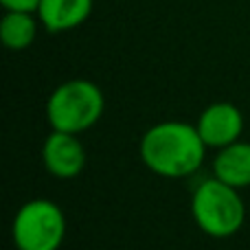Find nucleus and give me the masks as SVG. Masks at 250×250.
I'll list each match as a JSON object with an SVG mask.
<instances>
[{
  "mask_svg": "<svg viewBox=\"0 0 250 250\" xmlns=\"http://www.w3.org/2000/svg\"><path fill=\"white\" fill-rule=\"evenodd\" d=\"M204 147L198 125L165 121L149 127L141 138V158L149 171L165 178H185L198 171L204 160Z\"/></svg>",
  "mask_w": 250,
  "mask_h": 250,
  "instance_id": "f257e3e1",
  "label": "nucleus"
},
{
  "mask_svg": "<svg viewBox=\"0 0 250 250\" xmlns=\"http://www.w3.org/2000/svg\"><path fill=\"white\" fill-rule=\"evenodd\" d=\"M104 105V92L97 83L88 79H70L48 97L46 119L53 129L79 134L99 121Z\"/></svg>",
  "mask_w": 250,
  "mask_h": 250,
  "instance_id": "f03ea898",
  "label": "nucleus"
},
{
  "mask_svg": "<svg viewBox=\"0 0 250 250\" xmlns=\"http://www.w3.org/2000/svg\"><path fill=\"white\" fill-rule=\"evenodd\" d=\"M193 220L211 237H230L244 226L246 207L237 189L226 182L211 178L195 189L191 202Z\"/></svg>",
  "mask_w": 250,
  "mask_h": 250,
  "instance_id": "7ed1b4c3",
  "label": "nucleus"
},
{
  "mask_svg": "<svg viewBox=\"0 0 250 250\" xmlns=\"http://www.w3.org/2000/svg\"><path fill=\"white\" fill-rule=\"evenodd\" d=\"M64 235V213L51 200H31L13 217V242L18 250H57Z\"/></svg>",
  "mask_w": 250,
  "mask_h": 250,
  "instance_id": "20e7f679",
  "label": "nucleus"
},
{
  "mask_svg": "<svg viewBox=\"0 0 250 250\" xmlns=\"http://www.w3.org/2000/svg\"><path fill=\"white\" fill-rule=\"evenodd\" d=\"M44 167L57 178H75L86 167V151L77 134L53 129L42 147Z\"/></svg>",
  "mask_w": 250,
  "mask_h": 250,
  "instance_id": "39448f33",
  "label": "nucleus"
},
{
  "mask_svg": "<svg viewBox=\"0 0 250 250\" xmlns=\"http://www.w3.org/2000/svg\"><path fill=\"white\" fill-rule=\"evenodd\" d=\"M244 129V117L233 104H213L200 114L198 132L207 147H226L239 138Z\"/></svg>",
  "mask_w": 250,
  "mask_h": 250,
  "instance_id": "423d86ee",
  "label": "nucleus"
},
{
  "mask_svg": "<svg viewBox=\"0 0 250 250\" xmlns=\"http://www.w3.org/2000/svg\"><path fill=\"white\" fill-rule=\"evenodd\" d=\"M92 13V0H42L38 18L48 33H62L83 24Z\"/></svg>",
  "mask_w": 250,
  "mask_h": 250,
  "instance_id": "0eeeda50",
  "label": "nucleus"
},
{
  "mask_svg": "<svg viewBox=\"0 0 250 250\" xmlns=\"http://www.w3.org/2000/svg\"><path fill=\"white\" fill-rule=\"evenodd\" d=\"M215 178L235 189L250 187V143H230L213 160Z\"/></svg>",
  "mask_w": 250,
  "mask_h": 250,
  "instance_id": "6e6552de",
  "label": "nucleus"
},
{
  "mask_svg": "<svg viewBox=\"0 0 250 250\" xmlns=\"http://www.w3.org/2000/svg\"><path fill=\"white\" fill-rule=\"evenodd\" d=\"M2 42L11 51H24L33 44L38 35V22L33 18V11H7L0 24Z\"/></svg>",
  "mask_w": 250,
  "mask_h": 250,
  "instance_id": "1a4fd4ad",
  "label": "nucleus"
},
{
  "mask_svg": "<svg viewBox=\"0 0 250 250\" xmlns=\"http://www.w3.org/2000/svg\"><path fill=\"white\" fill-rule=\"evenodd\" d=\"M7 11H33L38 13V7L42 0H0Z\"/></svg>",
  "mask_w": 250,
  "mask_h": 250,
  "instance_id": "9d476101",
  "label": "nucleus"
}]
</instances>
